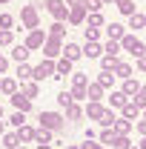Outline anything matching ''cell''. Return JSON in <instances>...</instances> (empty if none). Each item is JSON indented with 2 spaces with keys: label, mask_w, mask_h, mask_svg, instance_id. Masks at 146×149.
Masks as SVG:
<instances>
[{
  "label": "cell",
  "mask_w": 146,
  "mask_h": 149,
  "mask_svg": "<svg viewBox=\"0 0 146 149\" xmlns=\"http://www.w3.org/2000/svg\"><path fill=\"white\" fill-rule=\"evenodd\" d=\"M37 120H40V126L43 129H49L52 135H60V132L66 129V115H60V112H40L37 115Z\"/></svg>",
  "instance_id": "obj_1"
},
{
  "label": "cell",
  "mask_w": 146,
  "mask_h": 149,
  "mask_svg": "<svg viewBox=\"0 0 146 149\" xmlns=\"http://www.w3.org/2000/svg\"><path fill=\"white\" fill-rule=\"evenodd\" d=\"M117 43H120V52H129V55L135 57V60L146 55V43H143V40H140V37L129 35V32H126V35H123V37H120Z\"/></svg>",
  "instance_id": "obj_2"
},
{
  "label": "cell",
  "mask_w": 146,
  "mask_h": 149,
  "mask_svg": "<svg viewBox=\"0 0 146 149\" xmlns=\"http://www.w3.org/2000/svg\"><path fill=\"white\" fill-rule=\"evenodd\" d=\"M43 43H46V32L37 26V29H29V35L23 40V46L29 49V52H37V49H43Z\"/></svg>",
  "instance_id": "obj_3"
},
{
  "label": "cell",
  "mask_w": 146,
  "mask_h": 149,
  "mask_svg": "<svg viewBox=\"0 0 146 149\" xmlns=\"http://www.w3.org/2000/svg\"><path fill=\"white\" fill-rule=\"evenodd\" d=\"M63 55V40L60 37H49L46 35V43H43V57L46 60H57Z\"/></svg>",
  "instance_id": "obj_4"
},
{
  "label": "cell",
  "mask_w": 146,
  "mask_h": 149,
  "mask_svg": "<svg viewBox=\"0 0 146 149\" xmlns=\"http://www.w3.org/2000/svg\"><path fill=\"white\" fill-rule=\"evenodd\" d=\"M20 23H23V29H26V32L40 26V15H37L35 6H23V9H20Z\"/></svg>",
  "instance_id": "obj_5"
},
{
  "label": "cell",
  "mask_w": 146,
  "mask_h": 149,
  "mask_svg": "<svg viewBox=\"0 0 146 149\" xmlns=\"http://www.w3.org/2000/svg\"><path fill=\"white\" fill-rule=\"evenodd\" d=\"M43 6H46V12H49L55 20H63V23H66V15H69V6H66V0H46Z\"/></svg>",
  "instance_id": "obj_6"
},
{
  "label": "cell",
  "mask_w": 146,
  "mask_h": 149,
  "mask_svg": "<svg viewBox=\"0 0 146 149\" xmlns=\"http://www.w3.org/2000/svg\"><path fill=\"white\" fill-rule=\"evenodd\" d=\"M43 77H55V60H46V57H43L35 69H32V80H37V83H40Z\"/></svg>",
  "instance_id": "obj_7"
},
{
  "label": "cell",
  "mask_w": 146,
  "mask_h": 149,
  "mask_svg": "<svg viewBox=\"0 0 146 149\" xmlns=\"http://www.w3.org/2000/svg\"><path fill=\"white\" fill-rule=\"evenodd\" d=\"M106 112V106H103V100H89L86 106H83V115L89 118V120H100V115Z\"/></svg>",
  "instance_id": "obj_8"
},
{
  "label": "cell",
  "mask_w": 146,
  "mask_h": 149,
  "mask_svg": "<svg viewBox=\"0 0 146 149\" xmlns=\"http://www.w3.org/2000/svg\"><path fill=\"white\" fill-rule=\"evenodd\" d=\"M80 52H83V57H89V60H100L103 46H100L97 40H86V46H80Z\"/></svg>",
  "instance_id": "obj_9"
},
{
  "label": "cell",
  "mask_w": 146,
  "mask_h": 149,
  "mask_svg": "<svg viewBox=\"0 0 146 149\" xmlns=\"http://www.w3.org/2000/svg\"><path fill=\"white\" fill-rule=\"evenodd\" d=\"M9 100H12V106H15L17 112H23V115H29V112L35 109V106H32V100H29L26 95H20V92H15L12 97H9Z\"/></svg>",
  "instance_id": "obj_10"
},
{
  "label": "cell",
  "mask_w": 146,
  "mask_h": 149,
  "mask_svg": "<svg viewBox=\"0 0 146 149\" xmlns=\"http://www.w3.org/2000/svg\"><path fill=\"white\" fill-rule=\"evenodd\" d=\"M86 15H89V12H86L83 6H72L69 15H66V23H72V26H83V23H86Z\"/></svg>",
  "instance_id": "obj_11"
},
{
  "label": "cell",
  "mask_w": 146,
  "mask_h": 149,
  "mask_svg": "<svg viewBox=\"0 0 146 149\" xmlns=\"http://www.w3.org/2000/svg\"><path fill=\"white\" fill-rule=\"evenodd\" d=\"M140 115H143V109H138V106H135V100H126V103L120 106V118H126V120H132V123H135V120H140Z\"/></svg>",
  "instance_id": "obj_12"
},
{
  "label": "cell",
  "mask_w": 146,
  "mask_h": 149,
  "mask_svg": "<svg viewBox=\"0 0 146 149\" xmlns=\"http://www.w3.org/2000/svg\"><path fill=\"white\" fill-rule=\"evenodd\" d=\"M66 74H72V60H66V57L60 55L55 60V80H63Z\"/></svg>",
  "instance_id": "obj_13"
},
{
  "label": "cell",
  "mask_w": 146,
  "mask_h": 149,
  "mask_svg": "<svg viewBox=\"0 0 146 149\" xmlns=\"http://www.w3.org/2000/svg\"><path fill=\"white\" fill-rule=\"evenodd\" d=\"M103 32H106L109 40H120V37L126 35V26H123V23H106V26H103Z\"/></svg>",
  "instance_id": "obj_14"
},
{
  "label": "cell",
  "mask_w": 146,
  "mask_h": 149,
  "mask_svg": "<svg viewBox=\"0 0 146 149\" xmlns=\"http://www.w3.org/2000/svg\"><path fill=\"white\" fill-rule=\"evenodd\" d=\"M63 57H66V60H80V57H83V52H80V46H77V43H72V40H66V43H63Z\"/></svg>",
  "instance_id": "obj_15"
},
{
  "label": "cell",
  "mask_w": 146,
  "mask_h": 149,
  "mask_svg": "<svg viewBox=\"0 0 146 149\" xmlns=\"http://www.w3.org/2000/svg\"><path fill=\"white\" fill-rule=\"evenodd\" d=\"M20 95H26L29 100H35L37 95H40V86H37V80H23L20 83V89H17Z\"/></svg>",
  "instance_id": "obj_16"
},
{
  "label": "cell",
  "mask_w": 146,
  "mask_h": 149,
  "mask_svg": "<svg viewBox=\"0 0 146 149\" xmlns=\"http://www.w3.org/2000/svg\"><path fill=\"white\" fill-rule=\"evenodd\" d=\"M86 97H89V100H103V97H106V89H103L97 80H89V86H86Z\"/></svg>",
  "instance_id": "obj_17"
},
{
  "label": "cell",
  "mask_w": 146,
  "mask_h": 149,
  "mask_svg": "<svg viewBox=\"0 0 146 149\" xmlns=\"http://www.w3.org/2000/svg\"><path fill=\"white\" fill-rule=\"evenodd\" d=\"M138 89H140V80H138V77H126V80H123V86H120V92L126 95L129 100L138 95Z\"/></svg>",
  "instance_id": "obj_18"
},
{
  "label": "cell",
  "mask_w": 146,
  "mask_h": 149,
  "mask_svg": "<svg viewBox=\"0 0 146 149\" xmlns=\"http://www.w3.org/2000/svg\"><path fill=\"white\" fill-rule=\"evenodd\" d=\"M115 77H120V80H126V77H135V69H132V63L126 60H117V66H115Z\"/></svg>",
  "instance_id": "obj_19"
},
{
  "label": "cell",
  "mask_w": 146,
  "mask_h": 149,
  "mask_svg": "<svg viewBox=\"0 0 146 149\" xmlns=\"http://www.w3.org/2000/svg\"><path fill=\"white\" fill-rule=\"evenodd\" d=\"M17 89H20V86H17V77H0V92H3V95L12 97Z\"/></svg>",
  "instance_id": "obj_20"
},
{
  "label": "cell",
  "mask_w": 146,
  "mask_h": 149,
  "mask_svg": "<svg viewBox=\"0 0 146 149\" xmlns=\"http://www.w3.org/2000/svg\"><path fill=\"white\" fill-rule=\"evenodd\" d=\"M17 138H20V143H32L35 141V126H29V123L17 126Z\"/></svg>",
  "instance_id": "obj_21"
},
{
  "label": "cell",
  "mask_w": 146,
  "mask_h": 149,
  "mask_svg": "<svg viewBox=\"0 0 146 149\" xmlns=\"http://www.w3.org/2000/svg\"><path fill=\"white\" fill-rule=\"evenodd\" d=\"M126 100H129V97L120 92V89H112V95H109V109H120Z\"/></svg>",
  "instance_id": "obj_22"
},
{
  "label": "cell",
  "mask_w": 146,
  "mask_h": 149,
  "mask_svg": "<svg viewBox=\"0 0 146 149\" xmlns=\"http://www.w3.org/2000/svg\"><path fill=\"white\" fill-rule=\"evenodd\" d=\"M112 129H115V135H129V132L135 129V123H132V120H126V118H117Z\"/></svg>",
  "instance_id": "obj_23"
},
{
  "label": "cell",
  "mask_w": 146,
  "mask_h": 149,
  "mask_svg": "<svg viewBox=\"0 0 146 149\" xmlns=\"http://www.w3.org/2000/svg\"><path fill=\"white\" fill-rule=\"evenodd\" d=\"M86 26H92V29H103V26H106V17H103L100 12H89V15H86Z\"/></svg>",
  "instance_id": "obj_24"
},
{
  "label": "cell",
  "mask_w": 146,
  "mask_h": 149,
  "mask_svg": "<svg viewBox=\"0 0 146 149\" xmlns=\"http://www.w3.org/2000/svg\"><path fill=\"white\" fill-rule=\"evenodd\" d=\"M29 55H32V52H29L23 43H17V46L12 49V60H15V63H26V60H29Z\"/></svg>",
  "instance_id": "obj_25"
},
{
  "label": "cell",
  "mask_w": 146,
  "mask_h": 149,
  "mask_svg": "<svg viewBox=\"0 0 146 149\" xmlns=\"http://www.w3.org/2000/svg\"><path fill=\"white\" fill-rule=\"evenodd\" d=\"M32 69H35V66H29V60H26V63H17V72H15L17 83H23V80H32Z\"/></svg>",
  "instance_id": "obj_26"
},
{
  "label": "cell",
  "mask_w": 146,
  "mask_h": 149,
  "mask_svg": "<svg viewBox=\"0 0 146 149\" xmlns=\"http://www.w3.org/2000/svg\"><path fill=\"white\" fill-rule=\"evenodd\" d=\"M115 120H117V115H115V109H109V106H106V112L100 115V120H97V123H100L103 129H112V126H115Z\"/></svg>",
  "instance_id": "obj_27"
},
{
  "label": "cell",
  "mask_w": 146,
  "mask_h": 149,
  "mask_svg": "<svg viewBox=\"0 0 146 149\" xmlns=\"http://www.w3.org/2000/svg\"><path fill=\"white\" fill-rule=\"evenodd\" d=\"M32 143H55V135L40 126V129H35V141H32Z\"/></svg>",
  "instance_id": "obj_28"
},
{
  "label": "cell",
  "mask_w": 146,
  "mask_h": 149,
  "mask_svg": "<svg viewBox=\"0 0 146 149\" xmlns=\"http://www.w3.org/2000/svg\"><path fill=\"white\" fill-rule=\"evenodd\" d=\"M129 29H146V15L143 12H135V15H129Z\"/></svg>",
  "instance_id": "obj_29"
},
{
  "label": "cell",
  "mask_w": 146,
  "mask_h": 149,
  "mask_svg": "<svg viewBox=\"0 0 146 149\" xmlns=\"http://www.w3.org/2000/svg\"><path fill=\"white\" fill-rule=\"evenodd\" d=\"M46 35H49V37H60V40H63V35H66V23H63V20H55V23L49 26Z\"/></svg>",
  "instance_id": "obj_30"
},
{
  "label": "cell",
  "mask_w": 146,
  "mask_h": 149,
  "mask_svg": "<svg viewBox=\"0 0 146 149\" xmlns=\"http://www.w3.org/2000/svg\"><path fill=\"white\" fill-rule=\"evenodd\" d=\"M77 86H80V89L89 86V74L86 72H72V89H77Z\"/></svg>",
  "instance_id": "obj_31"
},
{
  "label": "cell",
  "mask_w": 146,
  "mask_h": 149,
  "mask_svg": "<svg viewBox=\"0 0 146 149\" xmlns=\"http://www.w3.org/2000/svg\"><path fill=\"white\" fill-rule=\"evenodd\" d=\"M83 118V106L80 103H69L66 106V120H80Z\"/></svg>",
  "instance_id": "obj_32"
},
{
  "label": "cell",
  "mask_w": 146,
  "mask_h": 149,
  "mask_svg": "<svg viewBox=\"0 0 146 149\" xmlns=\"http://www.w3.org/2000/svg\"><path fill=\"white\" fill-rule=\"evenodd\" d=\"M97 83H100L103 89H112V86H115V74H112V72H103V69H100V72H97Z\"/></svg>",
  "instance_id": "obj_33"
},
{
  "label": "cell",
  "mask_w": 146,
  "mask_h": 149,
  "mask_svg": "<svg viewBox=\"0 0 146 149\" xmlns=\"http://www.w3.org/2000/svg\"><path fill=\"white\" fill-rule=\"evenodd\" d=\"M115 6H117V12H120V15H135V3H132V0H115Z\"/></svg>",
  "instance_id": "obj_34"
},
{
  "label": "cell",
  "mask_w": 146,
  "mask_h": 149,
  "mask_svg": "<svg viewBox=\"0 0 146 149\" xmlns=\"http://www.w3.org/2000/svg\"><path fill=\"white\" fill-rule=\"evenodd\" d=\"M3 146H6V149H17L20 146L17 132H6V135H3Z\"/></svg>",
  "instance_id": "obj_35"
},
{
  "label": "cell",
  "mask_w": 146,
  "mask_h": 149,
  "mask_svg": "<svg viewBox=\"0 0 146 149\" xmlns=\"http://www.w3.org/2000/svg\"><path fill=\"white\" fill-rule=\"evenodd\" d=\"M115 66H117V57L100 55V69H103V72H115Z\"/></svg>",
  "instance_id": "obj_36"
},
{
  "label": "cell",
  "mask_w": 146,
  "mask_h": 149,
  "mask_svg": "<svg viewBox=\"0 0 146 149\" xmlns=\"http://www.w3.org/2000/svg\"><path fill=\"white\" fill-rule=\"evenodd\" d=\"M112 149H129L132 146V141H129V135H115V141L109 143Z\"/></svg>",
  "instance_id": "obj_37"
},
{
  "label": "cell",
  "mask_w": 146,
  "mask_h": 149,
  "mask_svg": "<svg viewBox=\"0 0 146 149\" xmlns=\"http://www.w3.org/2000/svg\"><path fill=\"white\" fill-rule=\"evenodd\" d=\"M0 46H15V29H0Z\"/></svg>",
  "instance_id": "obj_38"
},
{
  "label": "cell",
  "mask_w": 146,
  "mask_h": 149,
  "mask_svg": "<svg viewBox=\"0 0 146 149\" xmlns=\"http://www.w3.org/2000/svg\"><path fill=\"white\" fill-rule=\"evenodd\" d=\"M103 55L117 57V55H120V43H117V40H106V43H103Z\"/></svg>",
  "instance_id": "obj_39"
},
{
  "label": "cell",
  "mask_w": 146,
  "mask_h": 149,
  "mask_svg": "<svg viewBox=\"0 0 146 149\" xmlns=\"http://www.w3.org/2000/svg\"><path fill=\"white\" fill-rule=\"evenodd\" d=\"M132 100H135L138 109H146V83H140V89H138V95H135Z\"/></svg>",
  "instance_id": "obj_40"
},
{
  "label": "cell",
  "mask_w": 146,
  "mask_h": 149,
  "mask_svg": "<svg viewBox=\"0 0 146 149\" xmlns=\"http://www.w3.org/2000/svg\"><path fill=\"white\" fill-rule=\"evenodd\" d=\"M69 103H74V100H72V92H69V89H63V92L57 95V106H60V109H66Z\"/></svg>",
  "instance_id": "obj_41"
},
{
  "label": "cell",
  "mask_w": 146,
  "mask_h": 149,
  "mask_svg": "<svg viewBox=\"0 0 146 149\" xmlns=\"http://www.w3.org/2000/svg\"><path fill=\"white\" fill-rule=\"evenodd\" d=\"M9 123H12V126H15V129H17V126H23V123H26V115H23V112H12V115H9Z\"/></svg>",
  "instance_id": "obj_42"
},
{
  "label": "cell",
  "mask_w": 146,
  "mask_h": 149,
  "mask_svg": "<svg viewBox=\"0 0 146 149\" xmlns=\"http://www.w3.org/2000/svg\"><path fill=\"white\" fill-rule=\"evenodd\" d=\"M112 141H115V129H103L97 135V143H112Z\"/></svg>",
  "instance_id": "obj_43"
},
{
  "label": "cell",
  "mask_w": 146,
  "mask_h": 149,
  "mask_svg": "<svg viewBox=\"0 0 146 149\" xmlns=\"http://www.w3.org/2000/svg\"><path fill=\"white\" fill-rule=\"evenodd\" d=\"M83 9H86V12H100L103 3H100V0H83Z\"/></svg>",
  "instance_id": "obj_44"
},
{
  "label": "cell",
  "mask_w": 146,
  "mask_h": 149,
  "mask_svg": "<svg viewBox=\"0 0 146 149\" xmlns=\"http://www.w3.org/2000/svg\"><path fill=\"white\" fill-rule=\"evenodd\" d=\"M12 26H15V17H12L9 12H3V15H0V29H12Z\"/></svg>",
  "instance_id": "obj_45"
},
{
  "label": "cell",
  "mask_w": 146,
  "mask_h": 149,
  "mask_svg": "<svg viewBox=\"0 0 146 149\" xmlns=\"http://www.w3.org/2000/svg\"><path fill=\"white\" fill-rule=\"evenodd\" d=\"M83 35H86V40H97V37H100V29H92V26H86V29H83Z\"/></svg>",
  "instance_id": "obj_46"
},
{
  "label": "cell",
  "mask_w": 146,
  "mask_h": 149,
  "mask_svg": "<svg viewBox=\"0 0 146 149\" xmlns=\"http://www.w3.org/2000/svg\"><path fill=\"white\" fill-rule=\"evenodd\" d=\"M135 132H138L140 138L146 135V118H140V120H135Z\"/></svg>",
  "instance_id": "obj_47"
},
{
  "label": "cell",
  "mask_w": 146,
  "mask_h": 149,
  "mask_svg": "<svg viewBox=\"0 0 146 149\" xmlns=\"http://www.w3.org/2000/svg\"><path fill=\"white\" fill-rule=\"evenodd\" d=\"M6 72H9V57L0 52V74H6Z\"/></svg>",
  "instance_id": "obj_48"
},
{
  "label": "cell",
  "mask_w": 146,
  "mask_h": 149,
  "mask_svg": "<svg viewBox=\"0 0 146 149\" xmlns=\"http://www.w3.org/2000/svg\"><path fill=\"white\" fill-rule=\"evenodd\" d=\"M80 149H100L97 141H86V143H80Z\"/></svg>",
  "instance_id": "obj_49"
},
{
  "label": "cell",
  "mask_w": 146,
  "mask_h": 149,
  "mask_svg": "<svg viewBox=\"0 0 146 149\" xmlns=\"http://www.w3.org/2000/svg\"><path fill=\"white\" fill-rule=\"evenodd\" d=\"M83 138H86V141H95V129L86 126V129H83Z\"/></svg>",
  "instance_id": "obj_50"
},
{
  "label": "cell",
  "mask_w": 146,
  "mask_h": 149,
  "mask_svg": "<svg viewBox=\"0 0 146 149\" xmlns=\"http://www.w3.org/2000/svg\"><path fill=\"white\" fill-rule=\"evenodd\" d=\"M138 72H146V55L138 57Z\"/></svg>",
  "instance_id": "obj_51"
},
{
  "label": "cell",
  "mask_w": 146,
  "mask_h": 149,
  "mask_svg": "<svg viewBox=\"0 0 146 149\" xmlns=\"http://www.w3.org/2000/svg\"><path fill=\"white\" fill-rule=\"evenodd\" d=\"M66 6L72 9V6H83V0H66Z\"/></svg>",
  "instance_id": "obj_52"
},
{
  "label": "cell",
  "mask_w": 146,
  "mask_h": 149,
  "mask_svg": "<svg viewBox=\"0 0 146 149\" xmlns=\"http://www.w3.org/2000/svg\"><path fill=\"white\" fill-rule=\"evenodd\" d=\"M3 135H6V120L0 118V138H3Z\"/></svg>",
  "instance_id": "obj_53"
},
{
  "label": "cell",
  "mask_w": 146,
  "mask_h": 149,
  "mask_svg": "<svg viewBox=\"0 0 146 149\" xmlns=\"http://www.w3.org/2000/svg\"><path fill=\"white\" fill-rule=\"evenodd\" d=\"M37 149H52V143H37Z\"/></svg>",
  "instance_id": "obj_54"
},
{
  "label": "cell",
  "mask_w": 146,
  "mask_h": 149,
  "mask_svg": "<svg viewBox=\"0 0 146 149\" xmlns=\"http://www.w3.org/2000/svg\"><path fill=\"white\" fill-rule=\"evenodd\" d=\"M138 146H140V149H146V135L140 138V143H138Z\"/></svg>",
  "instance_id": "obj_55"
},
{
  "label": "cell",
  "mask_w": 146,
  "mask_h": 149,
  "mask_svg": "<svg viewBox=\"0 0 146 149\" xmlns=\"http://www.w3.org/2000/svg\"><path fill=\"white\" fill-rule=\"evenodd\" d=\"M66 149H80V146H77V143H66Z\"/></svg>",
  "instance_id": "obj_56"
},
{
  "label": "cell",
  "mask_w": 146,
  "mask_h": 149,
  "mask_svg": "<svg viewBox=\"0 0 146 149\" xmlns=\"http://www.w3.org/2000/svg\"><path fill=\"white\" fill-rule=\"evenodd\" d=\"M100 3H103V6H112V3H115V0H100Z\"/></svg>",
  "instance_id": "obj_57"
},
{
  "label": "cell",
  "mask_w": 146,
  "mask_h": 149,
  "mask_svg": "<svg viewBox=\"0 0 146 149\" xmlns=\"http://www.w3.org/2000/svg\"><path fill=\"white\" fill-rule=\"evenodd\" d=\"M3 3H12V0H0V6H3Z\"/></svg>",
  "instance_id": "obj_58"
},
{
  "label": "cell",
  "mask_w": 146,
  "mask_h": 149,
  "mask_svg": "<svg viewBox=\"0 0 146 149\" xmlns=\"http://www.w3.org/2000/svg\"><path fill=\"white\" fill-rule=\"evenodd\" d=\"M129 149H140V146H135V143H132V146H129Z\"/></svg>",
  "instance_id": "obj_59"
},
{
  "label": "cell",
  "mask_w": 146,
  "mask_h": 149,
  "mask_svg": "<svg viewBox=\"0 0 146 149\" xmlns=\"http://www.w3.org/2000/svg\"><path fill=\"white\" fill-rule=\"evenodd\" d=\"M0 118H3V106H0Z\"/></svg>",
  "instance_id": "obj_60"
},
{
  "label": "cell",
  "mask_w": 146,
  "mask_h": 149,
  "mask_svg": "<svg viewBox=\"0 0 146 149\" xmlns=\"http://www.w3.org/2000/svg\"><path fill=\"white\" fill-rule=\"evenodd\" d=\"M140 118H146V109H143V115H140Z\"/></svg>",
  "instance_id": "obj_61"
},
{
  "label": "cell",
  "mask_w": 146,
  "mask_h": 149,
  "mask_svg": "<svg viewBox=\"0 0 146 149\" xmlns=\"http://www.w3.org/2000/svg\"><path fill=\"white\" fill-rule=\"evenodd\" d=\"M17 149H26V146H23V143H20V146H17Z\"/></svg>",
  "instance_id": "obj_62"
},
{
  "label": "cell",
  "mask_w": 146,
  "mask_h": 149,
  "mask_svg": "<svg viewBox=\"0 0 146 149\" xmlns=\"http://www.w3.org/2000/svg\"><path fill=\"white\" fill-rule=\"evenodd\" d=\"M100 149H103V146H100Z\"/></svg>",
  "instance_id": "obj_63"
}]
</instances>
